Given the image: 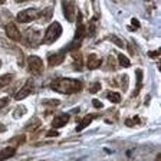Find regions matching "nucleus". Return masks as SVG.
<instances>
[{
	"instance_id": "obj_1",
	"label": "nucleus",
	"mask_w": 161,
	"mask_h": 161,
	"mask_svg": "<svg viewBox=\"0 0 161 161\" xmlns=\"http://www.w3.org/2000/svg\"><path fill=\"white\" fill-rule=\"evenodd\" d=\"M51 88L59 92V94H76V92H81L82 88H84V84L82 81L79 79H69V78H62V79H56L51 84Z\"/></svg>"
},
{
	"instance_id": "obj_2",
	"label": "nucleus",
	"mask_w": 161,
	"mask_h": 161,
	"mask_svg": "<svg viewBox=\"0 0 161 161\" xmlns=\"http://www.w3.org/2000/svg\"><path fill=\"white\" fill-rule=\"evenodd\" d=\"M62 35V26L59 22H53L48 26L46 32L43 35V39H42V43L45 45H51V43L56 42L59 39V36Z\"/></svg>"
},
{
	"instance_id": "obj_3",
	"label": "nucleus",
	"mask_w": 161,
	"mask_h": 161,
	"mask_svg": "<svg viewBox=\"0 0 161 161\" xmlns=\"http://www.w3.org/2000/svg\"><path fill=\"white\" fill-rule=\"evenodd\" d=\"M62 9H64L65 19L71 23H74L76 19V6L75 0H62Z\"/></svg>"
},
{
	"instance_id": "obj_4",
	"label": "nucleus",
	"mask_w": 161,
	"mask_h": 161,
	"mask_svg": "<svg viewBox=\"0 0 161 161\" xmlns=\"http://www.w3.org/2000/svg\"><path fill=\"white\" fill-rule=\"evenodd\" d=\"M39 14H40V12H38L36 9H26V10L19 12L16 19L19 23H29L35 19H39Z\"/></svg>"
},
{
	"instance_id": "obj_5",
	"label": "nucleus",
	"mask_w": 161,
	"mask_h": 161,
	"mask_svg": "<svg viewBox=\"0 0 161 161\" xmlns=\"http://www.w3.org/2000/svg\"><path fill=\"white\" fill-rule=\"evenodd\" d=\"M27 66H29V69H30V72L35 74V75H39L40 72H42L43 69V61L39 58V56H29L27 58Z\"/></svg>"
},
{
	"instance_id": "obj_6",
	"label": "nucleus",
	"mask_w": 161,
	"mask_h": 161,
	"mask_svg": "<svg viewBox=\"0 0 161 161\" xmlns=\"http://www.w3.org/2000/svg\"><path fill=\"white\" fill-rule=\"evenodd\" d=\"M32 92H33V81H27V82H26V85L16 92L14 99H16V101H22V99H25V98L29 97Z\"/></svg>"
},
{
	"instance_id": "obj_7",
	"label": "nucleus",
	"mask_w": 161,
	"mask_h": 161,
	"mask_svg": "<svg viewBox=\"0 0 161 161\" xmlns=\"http://www.w3.org/2000/svg\"><path fill=\"white\" fill-rule=\"evenodd\" d=\"M6 35L10 38L12 40H14V42H19L22 39V33L20 30L17 29V26L14 25V23H7L6 25Z\"/></svg>"
},
{
	"instance_id": "obj_8",
	"label": "nucleus",
	"mask_w": 161,
	"mask_h": 161,
	"mask_svg": "<svg viewBox=\"0 0 161 161\" xmlns=\"http://www.w3.org/2000/svg\"><path fill=\"white\" fill-rule=\"evenodd\" d=\"M64 59H65V51H61V52L49 55L48 64H49V66H58V65H61L64 62Z\"/></svg>"
},
{
	"instance_id": "obj_9",
	"label": "nucleus",
	"mask_w": 161,
	"mask_h": 161,
	"mask_svg": "<svg viewBox=\"0 0 161 161\" xmlns=\"http://www.w3.org/2000/svg\"><path fill=\"white\" fill-rule=\"evenodd\" d=\"M68 121H69V114H59V115H56L52 121V127L55 129L56 128H61V127H64L68 124Z\"/></svg>"
},
{
	"instance_id": "obj_10",
	"label": "nucleus",
	"mask_w": 161,
	"mask_h": 161,
	"mask_svg": "<svg viewBox=\"0 0 161 161\" xmlns=\"http://www.w3.org/2000/svg\"><path fill=\"white\" fill-rule=\"evenodd\" d=\"M101 65H102V59L98 58L97 55H89V56H88V62H86L88 69H97Z\"/></svg>"
},
{
	"instance_id": "obj_11",
	"label": "nucleus",
	"mask_w": 161,
	"mask_h": 161,
	"mask_svg": "<svg viewBox=\"0 0 161 161\" xmlns=\"http://www.w3.org/2000/svg\"><path fill=\"white\" fill-rule=\"evenodd\" d=\"M14 152H16V148H14V147L3 148V150L0 151V161H4V160H7V158H10V157H13Z\"/></svg>"
},
{
	"instance_id": "obj_12",
	"label": "nucleus",
	"mask_w": 161,
	"mask_h": 161,
	"mask_svg": "<svg viewBox=\"0 0 161 161\" xmlns=\"http://www.w3.org/2000/svg\"><path fill=\"white\" fill-rule=\"evenodd\" d=\"M94 118H95V115H91V114L86 115L85 118H82V121H81V122L78 124V127H76V131H82V129H85L86 127L92 122V119Z\"/></svg>"
},
{
	"instance_id": "obj_13",
	"label": "nucleus",
	"mask_w": 161,
	"mask_h": 161,
	"mask_svg": "<svg viewBox=\"0 0 161 161\" xmlns=\"http://www.w3.org/2000/svg\"><path fill=\"white\" fill-rule=\"evenodd\" d=\"M42 125V122H40V119L39 118H32L27 124H26V129L27 131H36V129L39 128Z\"/></svg>"
},
{
	"instance_id": "obj_14",
	"label": "nucleus",
	"mask_w": 161,
	"mask_h": 161,
	"mask_svg": "<svg viewBox=\"0 0 161 161\" xmlns=\"http://www.w3.org/2000/svg\"><path fill=\"white\" fill-rule=\"evenodd\" d=\"M13 81V75L12 74H6V75L0 76V89L4 88V86L10 85V82Z\"/></svg>"
},
{
	"instance_id": "obj_15",
	"label": "nucleus",
	"mask_w": 161,
	"mask_h": 161,
	"mask_svg": "<svg viewBox=\"0 0 161 161\" xmlns=\"http://www.w3.org/2000/svg\"><path fill=\"white\" fill-rule=\"evenodd\" d=\"M135 76H137V89H135L134 97L140 94V89H141V86H142V71H141V69H137V71H135Z\"/></svg>"
},
{
	"instance_id": "obj_16",
	"label": "nucleus",
	"mask_w": 161,
	"mask_h": 161,
	"mask_svg": "<svg viewBox=\"0 0 161 161\" xmlns=\"http://www.w3.org/2000/svg\"><path fill=\"white\" fill-rule=\"evenodd\" d=\"M82 65H84V62H82V55L81 53L74 55V66H75L76 71H81Z\"/></svg>"
},
{
	"instance_id": "obj_17",
	"label": "nucleus",
	"mask_w": 161,
	"mask_h": 161,
	"mask_svg": "<svg viewBox=\"0 0 161 161\" xmlns=\"http://www.w3.org/2000/svg\"><path fill=\"white\" fill-rule=\"evenodd\" d=\"M107 98L112 102V104H118V102H121V95H119L118 92H108Z\"/></svg>"
},
{
	"instance_id": "obj_18",
	"label": "nucleus",
	"mask_w": 161,
	"mask_h": 161,
	"mask_svg": "<svg viewBox=\"0 0 161 161\" xmlns=\"http://www.w3.org/2000/svg\"><path fill=\"white\" fill-rule=\"evenodd\" d=\"M52 14H53V9H52V7H48V9H45V10L39 14V17H42L45 22H48L52 17Z\"/></svg>"
},
{
	"instance_id": "obj_19",
	"label": "nucleus",
	"mask_w": 161,
	"mask_h": 161,
	"mask_svg": "<svg viewBox=\"0 0 161 161\" xmlns=\"http://www.w3.org/2000/svg\"><path fill=\"white\" fill-rule=\"evenodd\" d=\"M108 40H109V42H112V43H115L118 48H125V43L122 42L118 36H115V35H111V36H108Z\"/></svg>"
},
{
	"instance_id": "obj_20",
	"label": "nucleus",
	"mask_w": 161,
	"mask_h": 161,
	"mask_svg": "<svg viewBox=\"0 0 161 161\" xmlns=\"http://www.w3.org/2000/svg\"><path fill=\"white\" fill-rule=\"evenodd\" d=\"M118 61H119V65H121L122 68H128L129 65H131V61H129L125 55H122V53L118 55Z\"/></svg>"
},
{
	"instance_id": "obj_21",
	"label": "nucleus",
	"mask_w": 161,
	"mask_h": 161,
	"mask_svg": "<svg viewBox=\"0 0 161 161\" xmlns=\"http://www.w3.org/2000/svg\"><path fill=\"white\" fill-rule=\"evenodd\" d=\"M59 104H61L59 99H43L42 101L43 107H58Z\"/></svg>"
},
{
	"instance_id": "obj_22",
	"label": "nucleus",
	"mask_w": 161,
	"mask_h": 161,
	"mask_svg": "<svg viewBox=\"0 0 161 161\" xmlns=\"http://www.w3.org/2000/svg\"><path fill=\"white\" fill-rule=\"evenodd\" d=\"M137 124H140V118L135 115V117H132L131 119H125V125L127 127H134V125H137Z\"/></svg>"
},
{
	"instance_id": "obj_23",
	"label": "nucleus",
	"mask_w": 161,
	"mask_h": 161,
	"mask_svg": "<svg viewBox=\"0 0 161 161\" xmlns=\"http://www.w3.org/2000/svg\"><path fill=\"white\" fill-rule=\"evenodd\" d=\"M26 111H27L26 107H23V105H22V107H19L16 111H14V112H13V117H14V118H20L23 114H26Z\"/></svg>"
},
{
	"instance_id": "obj_24",
	"label": "nucleus",
	"mask_w": 161,
	"mask_h": 161,
	"mask_svg": "<svg viewBox=\"0 0 161 161\" xmlns=\"http://www.w3.org/2000/svg\"><path fill=\"white\" fill-rule=\"evenodd\" d=\"M25 141H26V137H25V135H17V137H14V138L12 140V144H13V145H22Z\"/></svg>"
},
{
	"instance_id": "obj_25",
	"label": "nucleus",
	"mask_w": 161,
	"mask_h": 161,
	"mask_svg": "<svg viewBox=\"0 0 161 161\" xmlns=\"http://www.w3.org/2000/svg\"><path fill=\"white\" fill-rule=\"evenodd\" d=\"M99 89H101V84L99 82H94L92 85L89 86V92L91 94H97V92H99Z\"/></svg>"
},
{
	"instance_id": "obj_26",
	"label": "nucleus",
	"mask_w": 161,
	"mask_h": 161,
	"mask_svg": "<svg viewBox=\"0 0 161 161\" xmlns=\"http://www.w3.org/2000/svg\"><path fill=\"white\" fill-rule=\"evenodd\" d=\"M58 135H59V132L56 129H51V131L46 132V137H58Z\"/></svg>"
},
{
	"instance_id": "obj_27",
	"label": "nucleus",
	"mask_w": 161,
	"mask_h": 161,
	"mask_svg": "<svg viewBox=\"0 0 161 161\" xmlns=\"http://www.w3.org/2000/svg\"><path fill=\"white\" fill-rule=\"evenodd\" d=\"M7 102H9V98H0V109L6 107V105H7Z\"/></svg>"
},
{
	"instance_id": "obj_28",
	"label": "nucleus",
	"mask_w": 161,
	"mask_h": 161,
	"mask_svg": "<svg viewBox=\"0 0 161 161\" xmlns=\"http://www.w3.org/2000/svg\"><path fill=\"white\" fill-rule=\"evenodd\" d=\"M121 79H122V88H125V89H127V86H128V76L124 75Z\"/></svg>"
},
{
	"instance_id": "obj_29",
	"label": "nucleus",
	"mask_w": 161,
	"mask_h": 161,
	"mask_svg": "<svg viewBox=\"0 0 161 161\" xmlns=\"http://www.w3.org/2000/svg\"><path fill=\"white\" fill-rule=\"evenodd\" d=\"M92 104H94V107L97 108V109H99V108H102V102H101L99 99H94V101H92Z\"/></svg>"
},
{
	"instance_id": "obj_30",
	"label": "nucleus",
	"mask_w": 161,
	"mask_h": 161,
	"mask_svg": "<svg viewBox=\"0 0 161 161\" xmlns=\"http://www.w3.org/2000/svg\"><path fill=\"white\" fill-rule=\"evenodd\" d=\"M148 56H150V58H157V56H160V51H152V52H148Z\"/></svg>"
},
{
	"instance_id": "obj_31",
	"label": "nucleus",
	"mask_w": 161,
	"mask_h": 161,
	"mask_svg": "<svg viewBox=\"0 0 161 161\" xmlns=\"http://www.w3.org/2000/svg\"><path fill=\"white\" fill-rule=\"evenodd\" d=\"M131 23H132V26H134V27H137V29L140 27V22L137 20V19H132V20H131Z\"/></svg>"
},
{
	"instance_id": "obj_32",
	"label": "nucleus",
	"mask_w": 161,
	"mask_h": 161,
	"mask_svg": "<svg viewBox=\"0 0 161 161\" xmlns=\"http://www.w3.org/2000/svg\"><path fill=\"white\" fill-rule=\"evenodd\" d=\"M6 131V127L4 125H0V132H4Z\"/></svg>"
},
{
	"instance_id": "obj_33",
	"label": "nucleus",
	"mask_w": 161,
	"mask_h": 161,
	"mask_svg": "<svg viewBox=\"0 0 161 161\" xmlns=\"http://www.w3.org/2000/svg\"><path fill=\"white\" fill-rule=\"evenodd\" d=\"M155 161H161V154H158V155H157V160Z\"/></svg>"
},
{
	"instance_id": "obj_34",
	"label": "nucleus",
	"mask_w": 161,
	"mask_h": 161,
	"mask_svg": "<svg viewBox=\"0 0 161 161\" xmlns=\"http://www.w3.org/2000/svg\"><path fill=\"white\" fill-rule=\"evenodd\" d=\"M17 3H23V1H27V0H16Z\"/></svg>"
},
{
	"instance_id": "obj_35",
	"label": "nucleus",
	"mask_w": 161,
	"mask_h": 161,
	"mask_svg": "<svg viewBox=\"0 0 161 161\" xmlns=\"http://www.w3.org/2000/svg\"><path fill=\"white\" fill-rule=\"evenodd\" d=\"M6 3V0H0V4H4Z\"/></svg>"
},
{
	"instance_id": "obj_36",
	"label": "nucleus",
	"mask_w": 161,
	"mask_h": 161,
	"mask_svg": "<svg viewBox=\"0 0 161 161\" xmlns=\"http://www.w3.org/2000/svg\"><path fill=\"white\" fill-rule=\"evenodd\" d=\"M147 1H148V0H147Z\"/></svg>"
}]
</instances>
